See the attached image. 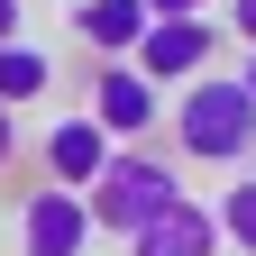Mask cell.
<instances>
[{"instance_id":"6da1fadb","label":"cell","mask_w":256,"mask_h":256,"mask_svg":"<svg viewBox=\"0 0 256 256\" xmlns=\"http://www.w3.org/2000/svg\"><path fill=\"white\" fill-rule=\"evenodd\" d=\"M174 146L192 165H247L256 156V92L238 74H202L192 92H174Z\"/></svg>"},{"instance_id":"7a4b0ae2","label":"cell","mask_w":256,"mask_h":256,"mask_svg":"<svg viewBox=\"0 0 256 256\" xmlns=\"http://www.w3.org/2000/svg\"><path fill=\"white\" fill-rule=\"evenodd\" d=\"M183 202V174L165 165V156H138V146H119V165L92 183V229H110V238H138V229H156Z\"/></svg>"},{"instance_id":"3957f363","label":"cell","mask_w":256,"mask_h":256,"mask_svg":"<svg viewBox=\"0 0 256 256\" xmlns=\"http://www.w3.org/2000/svg\"><path fill=\"white\" fill-rule=\"evenodd\" d=\"M18 256H92V202L64 183H37L18 202Z\"/></svg>"},{"instance_id":"277c9868","label":"cell","mask_w":256,"mask_h":256,"mask_svg":"<svg viewBox=\"0 0 256 256\" xmlns=\"http://www.w3.org/2000/svg\"><path fill=\"white\" fill-rule=\"evenodd\" d=\"M210 55H220V28H210V18H156V28H146V46L128 55V64H138L156 92H165V82L192 92V82L210 74Z\"/></svg>"},{"instance_id":"5b68a950","label":"cell","mask_w":256,"mask_h":256,"mask_svg":"<svg viewBox=\"0 0 256 256\" xmlns=\"http://www.w3.org/2000/svg\"><path fill=\"white\" fill-rule=\"evenodd\" d=\"M110 165H119V138H110L92 110H74V119L46 128V174H55L64 192H82V202H92V183H101Z\"/></svg>"},{"instance_id":"8992f818","label":"cell","mask_w":256,"mask_h":256,"mask_svg":"<svg viewBox=\"0 0 256 256\" xmlns=\"http://www.w3.org/2000/svg\"><path fill=\"white\" fill-rule=\"evenodd\" d=\"M92 119L110 128V138H146L156 119H165V92H156L138 64H101V74H92V101H82Z\"/></svg>"},{"instance_id":"52a82bcc","label":"cell","mask_w":256,"mask_h":256,"mask_svg":"<svg viewBox=\"0 0 256 256\" xmlns=\"http://www.w3.org/2000/svg\"><path fill=\"white\" fill-rule=\"evenodd\" d=\"M146 0H74V37L92 46V55H110V64H128V55H138L146 46Z\"/></svg>"},{"instance_id":"ba28073f","label":"cell","mask_w":256,"mask_h":256,"mask_svg":"<svg viewBox=\"0 0 256 256\" xmlns=\"http://www.w3.org/2000/svg\"><path fill=\"white\" fill-rule=\"evenodd\" d=\"M128 256H220V210H202V202L183 192V202L156 220V229L128 238Z\"/></svg>"},{"instance_id":"9c48e42d","label":"cell","mask_w":256,"mask_h":256,"mask_svg":"<svg viewBox=\"0 0 256 256\" xmlns=\"http://www.w3.org/2000/svg\"><path fill=\"white\" fill-rule=\"evenodd\" d=\"M46 82H55V55L46 46H0V101H10V110H28V101H46Z\"/></svg>"},{"instance_id":"30bf717a","label":"cell","mask_w":256,"mask_h":256,"mask_svg":"<svg viewBox=\"0 0 256 256\" xmlns=\"http://www.w3.org/2000/svg\"><path fill=\"white\" fill-rule=\"evenodd\" d=\"M210 210H220V238H238V256H256V174H238Z\"/></svg>"},{"instance_id":"8fae6325","label":"cell","mask_w":256,"mask_h":256,"mask_svg":"<svg viewBox=\"0 0 256 256\" xmlns=\"http://www.w3.org/2000/svg\"><path fill=\"white\" fill-rule=\"evenodd\" d=\"M146 18H210V0H146Z\"/></svg>"},{"instance_id":"7c38bea8","label":"cell","mask_w":256,"mask_h":256,"mask_svg":"<svg viewBox=\"0 0 256 256\" xmlns=\"http://www.w3.org/2000/svg\"><path fill=\"white\" fill-rule=\"evenodd\" d=\"M229 37H247V55H256V0H229Z\"/></svg>"},{"instance_id":"4fadbf2b","label":"cell","mask_w":256,"mask_h":256,"mask_svg":"<svg viewBox=\"0 0 256 256\" xmlns=\"http://www.w3.org/2000/svg\"><path fill=\"white\" fill-rule=\"evenodd\" d=\"M0 165H18V110L0 101Z\"/></svg>"},{"instance_id":"5bb4252c","label":"cell","mask_w":256,"mask_h":256,"mask_svg":"<svg viewBox=\"0 0 256 256\" xmlns=\"http://www.w3.org/2000/svg\"><path fill=\"white\" fill-rule=\"evenodd\" d=\"M0 46H18V0H0Z\"/></svg>"},{"instance_id":"9a60e30c","label":"cell","mask_w":256,"mask_h":256,"mask_svg":"<svg viewBox=\"0 0 256 256\" xmlns=\"http://www.w3.org/2000/svg\"><path fill=\"white\" fill-rule=\"evenodd\" d=\"M238 82H247V92H256V55H247V64H238Z\"/></svg>"}]
</instances>
